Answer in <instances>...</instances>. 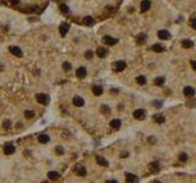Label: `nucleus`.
Instances as JSON below:
<instances>
[{"instance_id":"1","label":"nucleus","mask_w":196,"mask_h":183,"mask_svg":"<svg viewBox=\"0 0 196 183\" xmlns=\"http://www.w3.org/2000/svg\"><path fill=\"white\" fill-rule=\"evenodd\" d=\"M132 115H134V119H135V120L142 121V120H145V117H146V111L142 109H137L134 111Z\"/></svg>"},{"instance_id":"2","label":"nucleus","mask_w":196,"mask_h":183,"mask_svg":"<svg viewBox=\"0 0 196 183\" xmlns=\"http://www.w3.org/2000/svg\"><path fill=\"white\" fill-rule=\"evenodd\" d=\"M36 99L37 101L41 103V104H43V105H47V104H49V95L47 94H43V93H41V94H37L36 95Z\"/></svg>"},{"instance_id":"3","label":"nucleus","mask_w":196,"mask_h":183,"mask_svg":"<svg viewBox=\"0 0 196 183\" xmlns=\"http://www.w3.org/2000/svg\"><path fill=\"white\" fill-rule=\"evenodd\" d=\"M103 43L104 44H107V45H115V44L118 43V39L113 38V37H110V35H104Z\"/></svg>"},{"instance_id":"4","label":"nucleus","mask_w":196,"mask_h":183,"mask_svg":"<svg viewBox=\"0 0 196 183\" xmlns=\"http://www.w3.org/2000/svg\"><path fill=\"white\" fill-rule=\"evenodd\" d=\"M15 153V147L11 143H6L4 145V154L5 155H11Z\"/></svg>"},{"instance_id":"5","label":"nucleus","mask_w":196,"mask_h":183,"mask_svg":"<svg viewBox=\"0 0 196 183\" xmlns=\"http://www.w3.org/2000/svg\"><path fill=\"white\" fill-rule=\"evenodd\" d=\"M125 181H126V183H137L139 178H137V176L134 175V173H126Z\"/></svg>"},{"instance_id":"6","label":"nucleus","mask_w":196,"mask_h":183,"mask_svg":"<svg viewBox=\"0 0 196 183\" xmlns=\"http://www.w3.org/2000/svg\"><path fill=\"white\" fill-rule=\"evenodd\" d=\"M72 104H74L75 106H77V107H82V106L85 105V100H83L81 96L76 95L75 98L72 99Z\"/></svg>"},{"instance_id":"7","label":"nucleus","mask_w":196,"mask_h":183,"mask_svg":"<svg viewBox=\"0 0 196 183\" xmlns=\"http://www.w3.org/2000/svg\"><path fill=\"white\" fill-rule=\"evenodd\" d=\"M125 67H126V63H125V61H117V62H114V70L118 71V72L124 71Z\"/></svg>"},{"instance_id":"8","label":"nucleus","mask_w":196,"mask_h":183,"mask_svg":"<svg viewBox=\"0 0 196 183\" xmlns=\"http://www.w3.org/2000/svg\"><path fill=\"white\" fill-rule=\"evenodd\" d=\"M183 93H184V95L188 96V98H193L194 95H195V89L191 88V87H185L184 90H183Z\"/></svg>"},{"instance_id":"9","label":"nucleus","mask_w":196,"mask_h":183,"mask_svg":"<svg viewBox=\"0 0 196 183\" xmlns=\"http://www.w3.org/2000/svg\"><path fill=\"white\" fill-rule=\"evenodd\" d=\"M75 173L77 175V176H81V177H85L86 173H87V171H86V169L83 167V166H76L75 167Z\"/></svg>"},{"instance_id":"10","label":"nucleus","mask_w":196,"mask_h":183,"mask_svg":"<svg viewBox=\"0 0 196 183\" xmlns=\"http://www.w3.org/2000/svg\"><path fill=\"white\" fill-rule=\"evenodd\" d=\"M9 50H10L11 54H14L15 56H18V57L22 56V50L20 49L18 46H10V48H9Z\"/></svg>"},{"instance_id":"11","label":"nucleus","mask_w":196,"mask_h":183,"mask_svg":"<svg viewBox=\"0 0 196 183\" xmlns=\"http://www.w3.org/2000/svg\"><path fill=\"white\" fill-rule=\"evenodd\" d=\"M76 76H77L78 78H85L86 76H87V70H86L85 67H78L77 71H76Z\"/></svg>"},{"instance_id":"12","label":"nucleus","mask_w":196,"mask_h":183,"mask_svg":"<svg viewBox=\"0 0 196 183\" xmlns=\"http://www.w3.org/2000/svg\"><path fill=\"white\" fill-rule=\"evenodd\" d=\"M96 54H97V56L100 57V59H103V57L107 56V54H108V50L105 49V48H98V49L96 50Z\"/></svg>"},{"instance_id":"13","label":"nucleus","mask_w":196,"mask_h":183,"mask_svg":"<svg viewBox=\"0 0 196 183\" xmlns=\"http://www.w3.org/2000/svg\"><path fill=\"white\" fill-rule=\"evenodd\" d=\"M69 28H70V26H69L68 23H61V26L59 27V31H60L61 37H65V35H66V33H68Z\"/></svg>"},{"instance_id":"14","label":"nucleus","mask_w":196,"mask_h":183,"mask_svg":"<svg viewBox=\"0 0 196 183\" xmlns=\"http://www.w3.org/2000/svg\"><path fill=\"white\" fill-rule=\"evenodd\" d=\"M158 37L160 39H170V33L165 29H160V31H158Z\"/></svg>"},{"instance_id":"15","label":"nucleus","mask_w":196,"mask_h":183,"mask_svg":"<svg viewBox=\"0 0 196 183\" xmlns=\"http://www.w3.org/2000/svg\"><path fill=\"white\" fill-rule=\"evenodd\" d=\"M150 6H151L150 0H142V1H141V5H140V7H141V11H142V12H145V11L148 10V9H150Z\"/></svg>"},{"instance_id":"16","label":"nucleus","mask_w":196,"mask_h":183,"mask_svg":"<svg viewBox=\"0 0 196 183\" xmlns=\"http://www.w3.org/2000/svg\"><path fill=\"white\" fill-rule=\"evenodd\" d=\"M96 161H97V164H98V165L104 166V167L109 166V162H108L104 158H102V156H97V158H96Z\"/></svg>"},{"instance_id":"17","label":"nucleus","mask_w":196,"mask_h":183,"mask_svg":"<svg viewBox=\"0 0 196 183\" xmlns=\"http://www.w3.org/2000/svg\"><path fill=\"white\" fill-rule=\"evenodd\" d=\"M92 93L94 95H97V96H99V95H102V93H103V88H102L100 85H93Z\"/></svg>"},{"instance_id":"18","label":"nucleus","mask_w":196,"mask_h":183,"mask_svg":"<svg viewBox=\"0 0 196 183\" xmlns=\"http://www.w3.org/2000/svg\"><path fill=\"white\" fill-rule=\"evenodd\" d=\"M49 136L46 133H43V134H39V137H38V141L39 143H42V144H46V143H48L49 142Z\"/></svg>"},{"instance_id":"19","label":"nucleus","mask_w":196,"mask_h":183,"mask_svg":"<svg viewBox=\"0 0 196 183\" xmlns=\"http://www.w3.org/2000/svg\"><path fill=\"white\" fill-rule=\"evenodd\" d=\"M59 177H60V175H59V172H57V171H49V172H48V178H49V180L55 181V180H58Z\"/></svg>"},{"instance_id":"20","label":"nucleus","mask_w":196,"mask_h":183,"mask_svg":"<svg viewBox=\"0 0 196 183\" xmlns=\"http://www.w3.org/2000/svg\"><path fill=\"white\" fill-rule=\"evenodd\" d=\"M150 170L152 173H157L159 171V165H158V162H151L150 164Z\"/></svg>"},{"instance_id":"21","label":"nucleus","mask_w":196,"mask_h":183,"mask_svg":"<svg viewBox=\"0 0 196 183\" xmlns=\"http://www.w3.org/2000/svg\"><path fill=\"white\" fill-rule=\"evenodd\" d=\"M109 125H110L112 128H114V130H118V128H120V126H121V121H120V120H112Z\"/></svg>"},{"instance_id":"22","label":"nucleus","mask_w":196,"mask_h":183,"mask_svg":"<svg viewBox=\"0 0 196 183\" xmlns=\"http://www.w3.org/2000/svg\"><path fill=\"white\" fill-rule=\"evenodd\" d=\"M182 45L184 46V48H188V49H189V48H193L194 46V43L191 42L190 39H184L182 42Z\"/></svg>"},{"instance_id":"23","label":"nucleus","mask_w":196,"mask_h":183,"mask_svg":"<svg viewBox=\"0 0 196 183\" xmlns=\"http://www.w3.org/2000/svg\"><path fill=\"white\" fill-rule=\"evenodd\" d=\"M153 120L156 121L157 123H164V121H165V119H164L163 115H160V114H158V115H154L153 116Z\"/></svg>"},{"instance_id":"24","label":"nucleus","mask_w":196,"mask_h":183,"mask_svg":"<svg viewBox=\"0 0 196 183\" xmlns=\"http://www.w3.org/2000/svg\"><path fill=\"white\" fill-rule=\"evenodd\" d=\"M136 82H137L140 85H145L147 81H146V77H145V76H137V78H136Z\"/></svg>"},{"instance_id":"25","label":"nucleus","mask_w":196,"mask_h":183,"mask_svg":"<svg viewBox=\"0 0 196 183\" xmlns=\"http://www.w3.org/2000/svg\"><path fill=\"white\" fill-rule=\"evenodd\" d=\"M152 50L156 51V53H162L164 50V48H163V45H160V44H154V45L152 46Z\"/></svg>"},{"instance_id":"26","label":"nucleus","mask_w":196,"mask_h":183,"mask_svg":"<svg viewBox=\"0 0 196 183\" xmlns=\"http://www.w3.org/2000/svg\"><path fill=\"white\" fill-rule=\"evenodd\" d=\"M145 39H146V34H145V33H140V34L136 37V40H137V43H140V44L145 42Z\"/></svg>"},{"instance_id":"27","label":"nucleus","mask_w":196,"mask_h":183,"mask_svg":"<svg viewBox=\"0 0 196 183\" xmlns=\"http://www.w3.org/2000/svg\"><path fill=\"white\" fill-rule=\"evenodd\" d=\"M188 159H189V155L186 154V153H182V154H179V160L182 162H186L188 161Z\"/></svg>"},{"instance_id":"28","label":"nucleus","mask_w":196,"mask_h":183,"mask_svg":"<svg viewBox=\"0 0 196 183\" xmlns=\"http://www.w3.org/2000/svg\"><path fill=\"white\" fill-rule=\"evenodd\" d=\"M100 112L104 114V115H108V114L110 112V109L108 107V105H102L100 106Z\"/></svg>"},{"instance_id":"29","label":"nucleus","mask_w":196,"mask_h":183,"mask_svg":"<svg viewBox=\"0 0 196 183\" xmlns=\"http://www.w3.org/2000/svg\"><path fill=\"white\" fill-rule=\"evenodd\" d=\"M154 84L156 85H163L164 84V77H157L154 79Z\"/></svg>"},{"instance_id":"30","label":"nucleus","mask_w":196,"mask_h":183,"mask_svg":"<svg viewBox=\"0 0 196 183\" xmlns=\"http://www.w3.org/2000/svg\"><path fill=\"white\" fill-rule=\"evenodd\" d=\"M25 117H26V119H33V117H34V111L26 110V111H25Z\"/></svg>"},{"instance_id":"31","label":"nucleus","mask_w":196,"mask_h":183,"mask_svg":"<svg viewBox=\"0 0 196 183\" xmlns=\"http://www.w3.org/2000/svg\"><path fill=\"white\" fill-rule=\"evenodd\" d=\"M83 23H85V25H92V23H93V18L89 17V16H87V17L83 18Z\"/></svg>"},{"instance_id":"32","label":"nucleus","mask_w":196,"mask_h":183,"mask_svg":"<svg viewBox=\"0 0 196 183\" xmlns=\"http://www.w3.org/2000/svg\"><path fill=\"white\" fill-rule=\"evenodd\" d=\"M3 127L5 128V130H9V128L11 127V121L10 120H5L3 122Z\"/></svg>"},{"instance_id":"33","label":"nucleus","mask_w":196,"mask_h":183,"mask_svg":"<svg viewBox=\"0 0 196 183\" xmlns=\"http://www.w3.org/2000/svg\"><path fill=\"white\" fill-rule=\"evenodd\" d=\"M63 70H64V71H70V70H71V63H70V62H64V63H63Z\"/></svg>"},{"instance_id":"34","label":"nucleus","mask_w":196,"mask_h":183,"mask_svg":"<svg viewBox=\"0 0 196 183\" xmlns=\"http://www.w3.org/2000/svg\"><path fill=\"white\" fill-rule=\"evenodd\" d=\"M85 57L87 59V60H91V59L93 57V53L91 51V50H87V51L85 53Z\"/></svg>"},{"instance_id":"35","label":"nucleus","mask_w":196,"mask_h":183,"mask_svg":"<svg viewBox=\"0 0 196 183\" xmlns=\"http://www.w3.org/2000/svg\"><path fill=\"white\" fill-rule=\"evenodd\" d=\"M60 10L64 12V14H66V12H69V7L65 5V4H63V5H60Z\"/></svg>"},{"instance_id":"36","label":"nucleus","mask_w":196,"mask_h":183,"mask_svg":"<svg viewBox=\"0 0 196 183\" xmlns=\"http://www.w3.org/2000/svg\"><path fill=\"white\" fill-rule=\"evenodd\" d=\"M55 152L59 155H63L64 154V149H63V147H57V148H55Z\"/></svg>"},{"instance_id":"37","label":"nucleus","mask_w":196,"mask_h":183,"mask_svg":"<svg viewBox=\"0 0 196 183\" xmlns=\"http://www.w3.org/2000/svg\"><path fill=\"white\" fill-rule=\"evenodd\" d=\"M152 104H153V106H156V107H160V106H162V101H153Z\"/></svg>"},{"instance_id":"38","label":"nucleus","mask_w":196,"mask_h":183,"mask_svg":"<svg viewBox=\"0 0 196 183\" xmlns=\"http://www.w3.org/2000/svg\"><path fill=\"white\" fill-rule=\"evenodd\" d=\"M147 141L150 142L151 144H154V143H156V138H153V137H150V138H147Z\"/></svg>"},{"instance_id":"39","label":"nucleus","mask_w":196,"mask_h":183,"mask_svg":"<svg viewBox=\"0 0 196 183\" xmlns=\"http://www.w3.org/2000/svg\"><path fill=\"white\" fill-rule=\"evenodd\" d=\"M128 156H129V153L128 152H123L120 154V158H128Z\"/></svg>"},{"instance_id":"40","label":"nucleus","mask_w":196,"mask_h":183,"mask_svg":"<svg viewBox=\"0 0 196 183\" xmlns=\"http://www.w3.org/2000/svg\"><path fill=\"white\" fill-rule=\"evenodd\" d=\"M9 1H10L12 5H17V4L20 3V0H9Z\"/></svg>"},{"instance_id":"41","label":"nucleus","mask_w":196,"mask_h":183,"mask_svg":"<svg viewBox=\"0 0 196 183\" xmlns=\"http://www.w3.org/2000/svg\"><path fill=\"white\" fill-rule=\"evenodd\" d=\"M190 63H191V67H193L194 70H195V68H196V62L193 60V61H191V62H190Z\"/></svg>"},{"instance_id":"42","label":"nucleus","mask_w":196,"mask_h":183,"mask_svg":"<svg viewBox=\"0 0 196 183\" xmlns=\"http://www.w3.org/2000/svg\"><path fill=\"white\" fill-rule=\"evenodd\" d=\"M107 183H118V181H115V180H110V181H108Z\"/></svg>"},{"instance_id":"43","label":"nucleus","mask_w":196,"mask_h":183,"mask_svg":"<svg viewBox=\"0 0 196 183\" xmlns=\"http://www.w3.org/2000/svg\"><path fill=\"white\" fill-rule=\"evenodd\" d=\"M191 26H193V28H196V27H195V20H193V22H191Z\"/></svg>"},{"instance_id":"44","label":"nucleus","mask_w":196,"mask_h":183,"mask_svg":"<svg viewBox=\"0 0 196 183\" xmlns=\"http://www.w3.org/2000/svg\"><path fill=\"white\" fill-rule=\"evenodd\" d=\"M153 183H162V182H159V181H156V182H153Z\"/></svg>"},{"instance_id":"45","label":"nucleus","mask_w":196,"mask_h":183,"mask_svg":"<svg viewBox=\"0 0 196 183\" xmlns=\"http://www.w3.org/2000/svg\"><path fill=\"white\" fill-rule=\"evenodd\" d=\"M1 70H3V67H1V65H0V71H1Z\"/></svg>"},{"instance_id":"46","label":"nucleus","mask_w":196,"mask_h":183,"mask_svg":"<svg viewBox=\"0 0 196 183\" xmlns=\"http://www.w3.org/2000/svg\"><path fill=\"white\" fill-rule=\"evenodd\" d=\"M42 183H49V182H47V181H44V182H42Z\"/></svg>"}]
</instances>
